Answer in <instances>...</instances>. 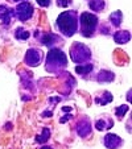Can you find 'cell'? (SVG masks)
<instances>
[{
	"label": "cell",
	"instance_id": "20",
	"mask_svg": "<svg viewBox=\"0 0 132 149\" xmlns=\"http://www.w3.org/2000/svg\"><path fill=\"white\" fill-rule=\"evenodd\" d=\"M95 127L98 128L99 131H103V130H106V128H107L106 123H104L103 120H98V121H96V123H95Z\"/></svg>",
	"mask_w": 132,
	"mask_h": 149
},
{
	"label": "cell",
	"instance_id": "21",
	"mask_svg": "<svg viewBox=\"0 0 132 149\" xmlns=\"http://www.w3.org/2000/svg\"><path fill=\"white\" fill-rule=\"evenodd\" d=\"M57 1H58L57 4H58L59 7H68L69 4H70L71 0H57Z\"/></svg>",
	"mask_w": 132,
	"mask_h": 149
},
{
	"label": "cell",
	"instance_id": "14",
	"mask_svg": "<svg viewBox=\"0 0 132 149\" xmlns=\"http://www.w3.org/2000/svg\"><path fill=\"white\" fill-rule=\"evenodd\" d=\"M49 137H50V131H49V128H44L42 133L37 136L36 140H37V143H45V141L49 140Z\"/></svg>",
	"mask_w": 132,
	"mask_h": 149
},
{
	"label": "cell",
	"instance_id": "11",
	"mask_svg": "<svg viewBox=\"0 0 132 149\" xmlns=\"http://www.w3.org/2000/svg\"><path fill=\"white\" fill-rule=\"evenodd\" d=\"M114 78H115L114 73L107 71V70H102L101 73H99V75H98V81L99 82H111V81H114Z\"/></svg>",
	"mask_w": 132,
	"mask_h": 149
},
{
	"label": "cell",
	"instance_id": "8",
	"mask_svg": "<svg viewBox=\"0 0 132 149\" xmlns=\"http://www.w3.org/2000/svg\"><path fill=\"white\" fill-rule=\"evenodd\" d=\"M77 132H78V135L82 136V137H86V136L90 135V132H91L90 121L87 120V119H85L81 123H78V125H77Z\"/></svg>",
	"mask_w": 132,
	"mask_h": 149
},
{
	"label": "cell",
	"instance_id": "7",
	"mask_svg": "<svg viewBox=\"0 0 132 149\" xmlns=\"http://www.w3.org/2000/svg\"><path fill=\"white\" fill-rule=\"evenodd\" d=\"M122 144V139L118 135H114V133H108V135L104 137V145L108 149H115L118 148Z\"/></svg>",
	"mask_w": 132,
	"mask_h": 149
},
{
	"label": "cell",
	"instance_id": "23",
	"mask_svg": "<svg viewBox=\"0 0 132 149\" xmlns=\"http://www.w3.org/2000/svg\"><path fill=\"white\" fill-rule=\"evenodd\" d=\"M69 118H71V116H70V115H66L64 119H61L59 121H61V123H65V121H68V120H69Z\"/></svg>",
	"mask_w": 132,
	"mask_h": 149
},
{
	"label": "cell",
	"instance_id": "6",
	"mask_svg": "<svg viewBox=\"0 0 132 149\" xmlns=\"http://www.w3.org/2000/svg\"><path fill=\"white\" fill-rule=\"evenodd\" d=\"M41 52L37 49H29L25 54V63L29 66H37L41 61Z\"/></svg>",
	"mask_w": 132,
	"mask_h": 149
},
{
	"label": "cell",
	"instance_id": "17",
	"mask_svg": "<svg viewBox=\"0 0 132 149\" xmlns=\"http://www.w3.org/2000/svg\"><path fill=\"white\" fill-rule=\"evenodd\" d=\"M15 36H16V38H19V40H27V38H29L31 34H29L27 31H23L21 28H19L16 31V34H15Z\"/></svg>",
	"mask_w": 132,
	"mask_h": 149
},
{
	"label": "cell",
	"instance_id": "3",
	"mask_svg": "<svg viewBox=\"0 0 132 149\" xmlns=\"http://www.w3.org/2000/svg\"><path fill=\"white\" fill-rule=\"evenodd\" d=\"M81 24H82V34L85 37H90L96 28L98 19L94 15L89 13V12H85V13L81 15Z\"/></svg>",
	"mask_w": 132,
	"mask_h": 149
},
{
	"label": "cell",
	"instance_id": "16",
	"mask_svg": "<svg viewBox=\"0 0 132 149\" xmlns=\"http://www.w3.org/2000/svg\"><path fill=\"white\" fill-rule=\"evenodd\" d=\"M93 70V65H79L75 68V71L78 74H87Z\"/></svg>",
	"mask_w": 132,
	"mask_h": 149
},
{
	"label": "cell",
	"instance_id": "9",
	"mask_svg": "<svg viewBox=\"0 0 132 149\" xmlns=\"http://www.w3.org/2000/svg\"><path fill=\"white\" fill-rule=\"evenodd\" d=\"M114 40H115L116 44H126L131 40V33L127 31H120V32H116L114 34Z\"/></svg>",
	"mask_w": 132,
	"mask_h": 149
},
{
	"label": "cell",
	"instance_id": "27",
	"mask_svg": "<svg viewBox=\"0 0 132 149\" xmlns=\"http://www.w3.org/2000/svg\"><path fill=\"white\" fill-rule=\"evenodd\" d=\"M15 1H23V0H15Z\"/></svg>",
	"mask_w": 132,
	"mask_h": 149
},
{
	"label": "cell",
	"instance_id": "24",
	"mask_svg": "<svg viewBox=\"0 0 132 149\" xmlns=\"http://www.w3.org/2000/svg\"><path fill=\"white\" fill-rule=\"evenodd\" d=\"M42 116H52V112H49V111H45V112L42 113Z\"/></svg>",
	"mask_w": 132,
	"mask_h": 149
},
{
	"label": "cell",
	"instance_id": "4",
	"mask_svg": "<svg viewBox=\"0 0 132 149\" xmlns=\"http://www.w3.org/2000/svg\"><path fill=\"white\" fill-rule=\"evenodd\" d=\"M70 56H71V59L75 63H82V62H86L87 59L90 58V50L83 44L75 42L70 49Z\"/></svg>",
	"mask_w": 132,
	"mask_h": 149
},
{
	"label": "cell",
	"instance_id": "26",
	"mask_svg": "<svg viewBox=\"0 0 132 149\" xmlns=\"http://www.w3.org/2000/svg\"><path fill=\"white\" fill-rule=\"evenodd\" d=\"M41 149H52V148H49V146H42Z\"/></svg>",
	"mask_w": 132,
	"mask_h": 149
},
{
	"label": "cell",
	"instance_id": "12",
	"mask_svg": "<svg viewBox=\"0 0 132 149\" xmlns=\"http://www.w3.org/2000/svg\"><path fill=\"white\" fill-rule=\"evenodd\" d=\"M90 8L95 12H99L104 8V0H90V3H89Z\"/></svg>",
	"mask_w": 132,
	"mask_h": 149
},
{
	"label": "cell",
	"instance_id": "19",
	"mask_svg": "<svg viewBox=\"0 0 132 149\" xmlns=\"http://www.w3.org/2000/svg\"><path fill=\"white\" fill-rule=\"evenodd\" d=\"M128 106H120V107H118V108H116V111H115V112H116V115H118L119 116V118H123V116H124V113H126L127 112V111H128Z\"/></svg>",
	"mask_w": 132,
	"mask_h": 149
},
{
	"label": "cell",
	"instance_id": "25",
	"mask_svg": "<svg viewBox=\"0 0 132 149\" xmlns=\"http://www.w3.org/2000/svg\"><path fill=\"white\" fill-rule=\"evenodd\" d=\"M71 111V107H64V112H69Z\"/></svg>",
	"mask_w": 132,
	"mask_h": 149
},
{
	"label": "cell",
	"instance_id": "22",
	"mask_svg": "<svg viewBox=\"0 0 132 149\" xmlns=\"http://www.w3.org/2000/svg\"><path fill=\"white\" fill-rule=\"evenodd\" d=\"M37 3L40 4L41 7H48L50 4V0H36Z\"/></svg>",
	"mask_w": 132,
	"mask_h": 149
},
{
	"label": "cell",
	"instance_id": "13",
	"mask_svg": "<svg viewBox=\"0 0 132 149\" xmlns=\"http://www.w3.org/2000/svg\"><path fill=\"white\" fill-rule=\"evenodd\" d=\"M122 12L120 11H116L114 12V13H111V16H110V20H111V23L114 24L115 26H119L122 23Z\"/></svg>",
	"mask_w": 132,
	"mask_h": 149
},
{
	"label": "cell",
	"instance_id": "1",
	"mask_svg": "<svg viewBox=\"0 0 132 149\" xmlns=\"http://www.w3.org/2000/svg\"><path fill=\"white\" fill-rule=\"evenodd\" d=\"M57 26L64 33L65 36L71 37L75 33L78 24H77V13L74 11L62 12L58 17H57Z\"/></svg>",
	"mask_w": 132,
	"mask_h": 149
},
{
	"label": "cell",
	"instance_id": "2",
	"mask_svg": "<svg viewBox=\"0 0 132 149\" xmlns=\"http://www.w3.org/2000/svg\"><path fill=\"white\" fill-rule=\"evenodd\" d=\"M66 65V56L59 49H52L46 56V69L48 71H57Z\"/></svg>",
	"mask_w": 132,
	"mask_h": 149
},
{
	"label": "cell",
	"instance_id": "5",
	"mask_svg": "<svg viewBox=\"0 0 132 149\" xmlns=\"http://www.w3.org/2000/svg\"><path fill=\"white\" fill-rule=\"evenodd\" d=\"M16 15L21 21H27L33 15V6L28 1H23L16 7Z\"/></svg>",
	"mask_w": 132,
	"mask_h": 149
},
{
	"label": "cell",
	"instance_id": "15",
	"mask_svg": "<svg viewBox=\"0 0 132 149\" xmlns=\"http://www.w3.org/2000/svg\"><path fill=\"white\" fill-rule=\"evenodd\" d=\"M56 40H57V36H54L53 33H46V34H44V37H42V42L48 46L52 45L53 41H56Z\"/></svg>",
	"mask_w": 132,
	"mask_h": 149
},
{
	"label": "cell",
	"instance_id": "10",
	"mask_svg": "<svg viewBox=\"0 0 132 149\" xmlns=\"http://www.w3.org/2000/svg\"><path fill=\"white\" fill-rule=\"evenodd\" d=\"M11 16H12L11 9H8L6 6H0V19L3 20V23L6 25H8L11 23Z\"/></svg>",
	"mask_w": 132,
	"mask_h": 149
},
{
	"label": "cell",
	"instance_id": "18",
	"mask_svg": "<svg viewBox=\"0 0 132 149\" xmlns=\"http://www.w3.org/2000/svg\"><path fill=\"white\" fill-rule=\"evenodd\" d=\"M111 100H112V95H111L110 93H104V99L103 100H101V99H98V98L95 99L96 103H101V104H107V103H110Z\"/></svg>",
	"mask_w": 132,
	"mask_h": 149
}]
</instances>
